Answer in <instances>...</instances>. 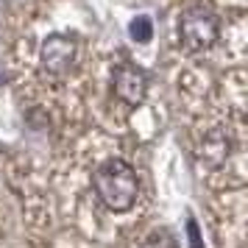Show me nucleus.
I'll return each instance as SVG.
<instances>
[{"label":"nucleus","instance_id":"obj_5","mask_svg":"<svg viewBox=\"0 0 248 248\" xmlns=\"http://www.w3.org/2000/svg\"><path fill=\"white\" fill-rule=\"evenodd\" d=\"M229 154H232V140L223 131H209L201 140V159L206 165L217 168V165H223L226 159H229Z\"/></svg>","mask_w":248,"mask_h":248},{"label":"nucleus","instance_id":"obj_3","mask_svg":"<svg viewBox=\"0 0 248 248\" xmlns=\"http://www.w3.org/2000/svg\"><path fill=\"white\" fill-rule=\"evenodd\" d=\"M39 59H42V67L53 76H64L73 70L76 59H78V45L76 39L67 34H50L39 47Z\"/></svg>","mask_w":248,"mask_h":248},{"label":"nucleus","instance_id":"obj_4","mask_svg":"<svg viewBox=\"0 0 248 248\" xmlns=\"http://www.w3.org/2000/svg\"><path fill=\"white\" fill-rule=\"evenodd\" d=\"M112 90L128 106H140L148 95V76L137 64H120L112 76Z\"/></svg>","mask_w":248,"mask_h":248},{"label":"nucleus","instance_id":"obj_6","mask_svg":"<svg viewBox=\"0 0 248 248\" xmlns=\"http://www.w3.org/2000/svg\"><path fill=\"white\" fill-rule=\"evenodd\" d=\"M128 34L134 42H151V36H154V23H151V17H134L131 25H128Z\"/></svg>","mask_w":248,"mask_h":248},{"label":"nucleus","instance_id":"obj_2","mask_svg":"<svg viewBox=\"0 0 248 248\" xmlns=\"http://www.w3.org/2000/svg\"><path fill=\"white\" fill-rule=\"evenodd\" d=\"M179 36L181 45L192 50V53H203L217 42L220 36V25H217V17H215L212 9L206 6H190L184 9L179 20Z\"/></svg>","mask_w":248,"mask_h":248},{"label":"nucleus","instance_id":"obj_7","mask_svg":"<svg viewBox=\"0 0 248 248\" xmlns=\"http://www.w3.org/2000/svg\"><path fill=\"white\" fill-rule=\"evenodd\" d=\"M187 229H190V237H192V248H201V240H198V232H195V223H190Z\"/></svg>","mask_w":248,"mask_h":248},{"label":"nucleus","instance_id":"obj_1","mask_svg":"<svg viewBox=\"0 0 248 248\" xmlns=\"http://www.w3.org/2000/svg\"><path fill=\"white\" fill-rule=\"evenodd\" d=\"M95 184V195L98 201L112 209V212H125L131 209L137 201V192H140V179H137V170L123 162V159H109L103 162L101 168L95 170L92 176Z\"/></svg>","mask_w":248,"mask_h":248}]
</instances>
